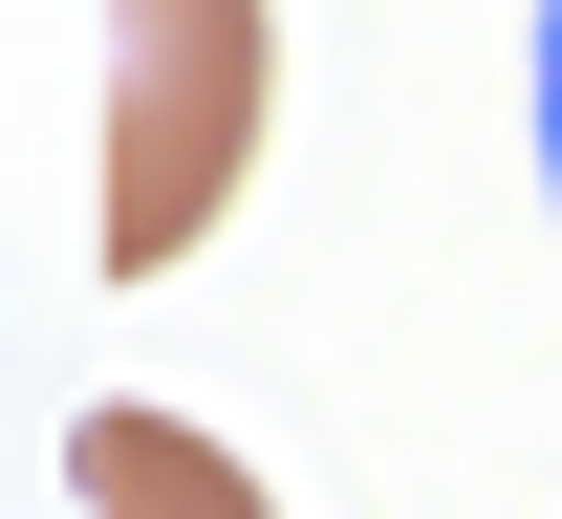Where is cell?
<instances>
[{"label":"cell","instance_id":"obj_2","mask_svg":"<svg viewBox=\"0 0 562 519\" xmlns=\"http://www.w3.org/2000/svg\"><path fill=\"white\" fill-rule=\"evenodd\" d=\"M66 498L87 519H281L260 476H238L216 433H173V411H87V433H66Z\"/></svg>","mask_w":562,"mask_h":519},{"label":"cell","instance_id":"obj_3","mask_svg":"<svg viewBox=\"0 0 562 519\" xmlns=\"http://www.w3.org/2000/svg\"><path fill=\"white\" fill-rule=\"evenodd\" d=\"M541 151H562V0H541Z\"/></svg>","mask_w":562,"mask_h":519},{"label":"cell","instance_id":"obj_1","mask_svg":"<svg viewBox=\"0 0 562 519\" xmlns=\"http://www.w3.org/2000/svg\"><path fill=\"white\" fill-rule=\"evenodd\" d=\"M281 22L260 0H109V282H173L260 173Z\"/></svg>","mask_w":562,"mask_h":519}]
</instances>
